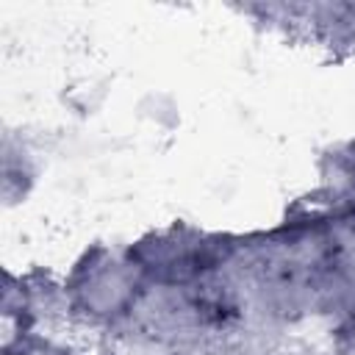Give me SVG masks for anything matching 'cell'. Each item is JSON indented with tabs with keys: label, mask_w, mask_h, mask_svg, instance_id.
<instances>
[{
	"label": "cell",
	"mask_w": 355,
	"mask_h": 355,
	"mask_svg": "<svg viewBox=\"0 0 355 355\" xmlns=\"http://www.w3.org/2000/svg\"><path fill=\"white\" fill-rule=\"evenodd\" d=\"M125 288L130 286V277L122 272V266L105 261L97 263L86 277L78 280V291L83 294L86 308L97 311V313H111L125 302Z\"/></svg>",
	"instance_id": "obj_1"
},
{
	"label": "cell",
	"mask_w": 355,
	"mask_h": 355,
	"mask_svg": "<svg viewBox=\"0 0 355 355\" xmlns=\"http://www.w3.org/2000/svg\"><path fill=\"white\" fill-rule=\"evenodd\" d=\"M28 355H50V352H44V349H31Z\"/></svg>",
	"instance_id": "obj_2"
},
{
	"label": "cell",
	"mask_w": 355,
	"mask_h": 355,
	"mask_svg": "<svg viewBox=\"0 0 355 355\" xmlns=\"http://www.w3.org/2000/svg\"><path fill=\"white\" fill-rule=\"evenodd\" d=\"M352 355H355V352H352Z\"/></svg>",
	"instance_id": "obj_3"
}]
</instances>
